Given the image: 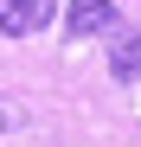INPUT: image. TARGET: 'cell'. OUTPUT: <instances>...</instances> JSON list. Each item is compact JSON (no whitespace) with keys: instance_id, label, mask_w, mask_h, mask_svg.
Masks as SVG:
<instances>
[{"instance_id":"obj_1","label":"cell","mask_w":141,"mask_h":147,"mask_svg":"<svg viewBox=\"0 0 141 147\" xmlns=\"http://www.w3.org/2000/svg\"><path fill=\"white\" fill-rule=\"evenodd\" d=\"M58 0H0V32L7 38H32L39 26H52Z\"/></svg>"},{"instance_id":"obj_4","label":"cell","mask_w":141,"mask_h":147,"mask_svg":"<svg viewBox=\"0 0 141 147\" xmlns=\"http://www.w3.org/2000/svg\"><path fill=\"white\" fill-rule=\"evenodd\" d=\"M13 121H26V115H19V102H7V96H0V134H7Z\"/></svg>"},{"instance_id":"obj_2","label":"cell","mask_w":141,"mask_h":147,"mask_svg":"<svg viewBox=\"0 0 141 147\" xmlns=\"http://www.w3.org/2000/svg\"><path fill=\"white\" fill-rule=\"evenodd\" d=\"M115 19H122V13H115L109 0H70L64 32H70V38H96V32H109V26H115Z\"/></svg>"},{"instance_id":"obj_3","label":"cell","mask_w":141,"mask_h":147,"mask_svg":"<svg viewBox=\"0 0 141 147\" xmlns=\"http://www.w3.org/2000/svg\"><path fill=\"white\" fill-rule=\"evenodd\" d=\"M109 70H115V77H141V32L135 26H122V19H115V26H109Z\"/></svg>"}]
</instances>
